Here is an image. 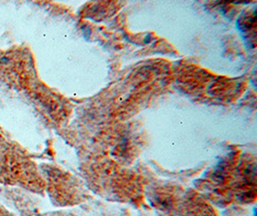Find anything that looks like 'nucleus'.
I'll list each match as a JSON object with an SVG mask.
<instances>
[{
  "label": "nucleus",
  "instance_id": "nucleus-1",
  "mask_svg": "<svg viewBox=\"0 0 257 216\" xmlns=\"http://www.w3.org/2000/svg\"><path fill=\"white\" fill-rule=\"evenodd\" d=\"M0 182L33 190L43 186L32 161L8 147L0 151Z\"/></svg>",
  "mask_w": 257,
  "mask_h": 216
},
{
  "label": "nucleus",
  "instance_id": "nucleus-2",
  "mask_svg": "<svg viewBox=\"0 0 257 216\" xmlns=\"http://www.w3.org/2000/svg\"><path fill=\"white\" fill-rule=\"evenodd\" d=\"M28 55L23 49L13 47L0 52V80L14 89H26L32 78Z\"/></svg>",
  "mask_w": 257,
  "mask_h": 216
},
{
  "label": "nucleus",
  "instance_id": "nucleus-3",
  "mask_svg": "<svg viewBox=\"0 0 257 216\" xmlns=\"http://www.w3.org/2000/svg\"><path fill=\"white\" fill-rule=\"evenodd\" d=\"M7 143H6V140H5V138L3 137V135H2V132L0 131V151L1 150H3L5 147V145H6Z\"/></svg>",
  "mask_w": 257,
  "mask_h": 216
}]
</instances>
